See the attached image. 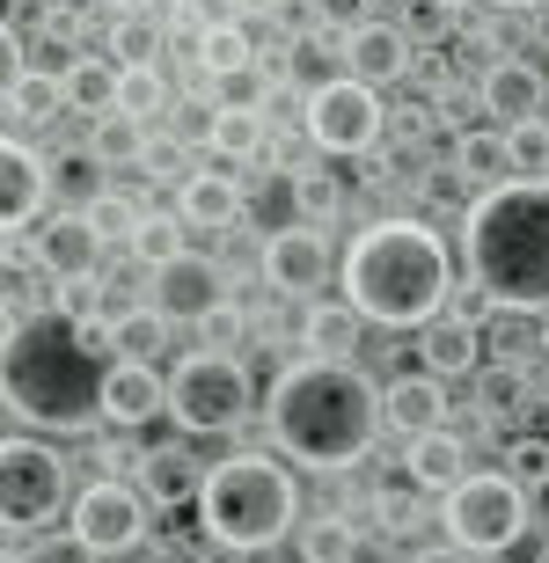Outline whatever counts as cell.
<instances>
[{
  "label": "cell",
  "mask_w": 549,
  "mask_h": 563,
  "mask_svg": "<svg viewBox=\"0 0 549 563\" xmlns=\"http://www.w3.org/2000/svg\"><path fill=\"white\" fill-rule=\"evenodd\" d=\"M118 366V314H30L8 322V410L44 432H81L103 418V380Z\"/></svg>",
  "instance_id": "6da1fadb"
},
{
  "label": "cell",
  "mask_w": 549,
  "mask_h": 563,
  "mask_svg": "<svg viewBox=\"0 0 549 563\" xmlns=\"http://www.w3.org/2000/svg\"><path fill=\"white\" fill-rule=\"evenodd\" d=\"M264 424H272L278 454L300 461V468H352V461L374 454L381 424H388V388L344 366V358H294L286 374L272 380V402H264Z\"/></svg>",
  "instance_id": "7a4b0ae2"
},
{
  "label": "cell",
  "mask_w": 549,
  "mask_h": 563,
  "mask_svg": "<svg viewBox=\"0 0 549 563\" xmlns=\"http://www.w3.org/2000/svg\"><path fill=\"white\" fill-rule=\"evenodd\" d=\"M454 292V264H447V242L410 212H388L374 228L352 234L344 250V300L381 322V330H432Z\"/></svg>",
  "instance_id": "3957f363"
},
{
  "label": "cell",
  "mask_w": 549,
  "mask_h": 563,
  "mask_svg": "<svg viewBox=\"0 0 549 563\" xmlns=\"http://www.w3.org/2000/svg\"><path fill=\"white\" fill-rule=\"evenodd\" d=\"M469 286L491 292L498 314H549V184L513 176L462 212Z\"/></svg>",
  "instance_id": "277c9868"
},
{
  "label": "cell",
  "mask_w": 549,
  "mask_h": 563,
  "mask_svg": "<svg viewBox=\"0 0 549 563\" xmlns=\"http://www.w3.org/2000/svg\"><path fill=\"white\" fill-rule=\"evenodd\" d=\"M198 520H206L212 549H234V556H256L294 534L300 520V483L286 461L272 454H228L212 461L206 498H198Z\"/></svg>",
  "instance_id": "5b68a950"
},
{
  "label": "cell",
  "mask_w": 549,
  "mask_h": 563,
  "mask_svg": "<svg viewBox=\"0 0 549 563\" xmlns=\"http://www.w3.org/2000/svg\"><path fill=\"white\" fill-rule=\"evenodd\" d=\"M250 402H256V380L234 352H190L169 366V418L198 439L234 432L250 418Z\"/></svg>",
  "instance_id": "8992f818"
},
{
  "label": "cell",
  "mask_w": 549,
  "mask_h": 563,
  "mask_svg": "<svg viewBox=\"0 0 549 563\" xmlns=\"http://www.w3.org/2000/svg\"><path fill=\"white\" fill-rule=\"evenodd\" d=\"M440 527L469 556H498L528 534V490L513 476H469L454 498H440Z\"/></svg>",
  "instance_id": "52a82bcc"
},
{
  "label": "cell",
  "mask_w": 549,
  "mask_h": 563,
  "mask_svg": "<svg viewBox=\"0 0 549 563\" xmlns=\"http://www.w3.org/2000/svg\"><path fill=\"white\" fill-rule=\"evenodd\" d=\"M0 512H8V534H37L44 520L66 512V461L44 439L0 446Z\"/></svg>",
  "instance_id": "ba28073f"
},
{
  "label": "cell",
  "mask_w": 549,
  "mask_h": 563,
  "mask_svg": "<svg viewBox=\"0 0 549 563\" xmlns=\"http://www.w3.org/2000/svg\"><path fill=\"white\" fill-rule=\"evenodd\" d=\"M381 132H388L381 88L338 74V81H322L316 96H308V140H316L322 154H374Z\"/></svg>",
  "instance_id": "9c48e42d"
},
{
  "label": "cell",
  "mask_w": 549,
  "mask_h": 563,
  "mask_svg": "<svg viewBox=\"0 0 549 563\" xmlns=\"http://www.w3.org/2000/svg\"><path fill=\"white\" fill-rule=\"evenodd\" d=\"M74 534H81L96 556H125V549L147 542V490H125V483L96 476L74 498Z\"/></svg>",
  "instance_id": "30bf717a"
},
{
  "label": "cell",
  "mask_w": 549,
  "mask_h": 563,
  "mask_svg": "<svg viewBox=\"0 0 549 563\" xmlns=\"http://www.w3.org/2000/svg\"><path fill=\"white\" fill-rule=\"evenodd\" d=\"M30 250H37V264H44V278L52 286H88V278L103 272V234L88 228V212L74 206V212H52L37 234H30Z\"/></svg>",
  "instance_id": "8fae6325"
},
{
  "label": "cell",
  "mask_w": 549,
  "mask_h": 563,
  "mask_svg": "<svg viewBox=\"0 0 549 563\" xmlns=\"http://www.w3.org/2000/svg\"><path fill=\"white\" fill-rule=\"evenodd\" d=\"M147 292H154L147 308H162L169 322H190V330H198L206 314L228 308V272H220L212 256H176L169 272H154Z\"/></svg>",
  "instance_id": "7c38bea8"
},
{
  "label": "cell",
  "mask_w": 549,
  "mask_h": 563,
  "mask_svg": "<svg viewBox=\"0 0 549 563\" xmlns=\"http://www.w3.org/2000/svg\"><path fill=\"white\" fill-rule=\"evenodd\" d=\"M330 278V234L322 228H286L264 242V286L286 292V300H308V292Z\"/></svg>",
  "instance_id": "4fadbf2b"
},
{
  "label": "cell",
  "mask_w": 549,
  "mask_h": 563,
  "mask_svg": "<svg viewBox=\"0 0 549 563\" xmlns=\"http://www.w3.org/2000/svg\"><path fill=\"white\" fill-rule=\"evenodd\" d=\"M162 410H169V374L118 358V366H110V380H103V424H118V432H140V424H154Z\"/></svg>",
  "instance_id": "5bb4252c"
},
{
  "label": "cell",
  "mask_w": 549,
  "mask_h": 563,
  "mask_svg": "<svg viewBox=\"0 0 549 563\" xmlns=\"http://www.w3.org/2000/svg\"><path fill=\"white\" fill-rule=\"evenodd\" d=\"M176 212H184V228H234L250 212V184L234 168H190L176 190Z\"/></svg>",
  "instance_id": "9a60e30c"
},
{
  "label": "cell",
  "mask_w": 549,
  "mask_h": 563,
  "mask_svg": "<svg viewBox=\"0 0 549 563\" xmlns=\"http://www.w3.org/2000/svg\"><path fill=\"white\" fill-rule=\"evenodd\" d=\"M0 198H8V228H37L44 198H52V154H37L30 140H8L0 154Z\"/></svg>",
  "instance_id": "2e32d148"
},
{
  "label": "cell",
  "mask_w": 549,
  "mask_h": 563,
  "mask_svg": "<svg viewBox=\"0 0 549 563\" xmlns=\"http://www.w3.org/2000/svg\"><path fill=\"white\" fill-rule=\"evenodd\" d=\"M344 74L366 81V88H388L396 74H410V37H403V22H352Z\"/></svg>",
  "instance_id": "e0dca14e"
},
{
  "label": "cell",
  "mask_w": 549,
  "mask_h": 563,
  "mask_svg": "<svg viewBox=\"0 0 549 563\" xmlns=\"http://www.w3.org/2000/svg\"><path fill=\"white\" fill-rule=\"evenodd\" d=\"M476 96H484V110H498L506 125H528V118H542V103H549V74H535L528 59H491Z\"/></svg>",
  "instance_id": "ac0fdd59"
},
{
  "label": "cell",
  "mask_w": 549,
  "mask_h": 563,
  "mask_svg": "<svg viewBox=\"0 0 549 563\" xmlns=\"http://www.w3.org/2000/svg\"><path fill=\"white\" fill-rule=\"evenodd\" d=\"M447 380H432L418 366V374H403V380H388V432H403V439H432V432H447Z\"/></svg>",
  "instance_id": "d6986e66"
},
{
  "label": "cell",
  "mask_w": 549,
  "mask_h": 563,
  "mask_svg": "<svg viewBox=\"0 0 549 563\" xmlns=\"http://www.w3.org/2000/svg\"><path fill=\"white\" fill-rule=\"evenodd\" d=\"M403 476L418 483V490H440V498H454V490L469 483V439H462V432L410 439V446H403Z\"/></svg>",
  "instance_id": "ffe728a7"
},
{
  "label": "cell",
  "mask_w": 549,
  "mask_h": 563,
  "mask_svg": "<svg viewBox=\"0 0 549 563\" xmlns=\"http://www.w3.org/2000/svg\"><path fill=\"white\" fill-rule=\"evenodd\" d=\"M59 81H66V110H81V118H96V125L125 110V66L118 59H74Z\"/></svg>",
  "instance_id": "44dd1931"
},
{
  "label": "cell",
  "mask_w": 549,
  "mask_h": 563,
  "mask_svg": "<svg viewBox=\"0 0 549 563\" xmlns=\"http://www.w3.org/2000/svg\"><path fill=\"white\" fill-rule=\"evenodd\" d=\"M206 476L212 468H198L184 446H154L147 468H140V490H147V505H198L206 498Z\"/></svg>",
  "instance_id": "7402d4cb"
},
{
  "label": "cell",
  "mask_w": 549,
  "mask_h": 563,
  "mask_svg": "<svg viewBox=\"0 0 549 563\" xmlns=\"http://www.w3.org/2000/svg\"><path fill=\"white\" fill-rule=\"evenodd\" d=\"M476 344H484V330H462V322H432V330L418 336V366L432 380H462V374H484V366H476Z\"/></svg>",
  "instance_id": "603a6c76"
},
{
  "label": "cell",
  "mask_w": 549,
  "mask_h": 563,
  "mask_svg": "<svg viewBox=\"0 0 549 563\" xmlns=\"http://www.w3.org/2000/svg\"><path fill=\"white\" fill-rule=\"evenodd\" d=\"M59 110H66V81L52 74V66H22V74H8V118H15L22 132L52 125Z\"/></svg>",
  "instance_id": "cb8c5ba5"
},
{
  "label": "cell",
  "mask_w": 549,
  "mask_h": 563,
  "mask_svg": "<svg viewBox=\"0 0 549 563\" xmlns=\"http://www.w3.org/2000/svg\"><path fill=\"white\" fill-rule=\"evenodd\" d=\"M454 176L476 184V198H484V190H506L513 184L506 132H462V140H454Z\"/></svg>",
  "instance_id": "d4e9b609"
},
{
  "label": "cell",
  "mask_w": 549,
  "mask_h": 563,
  "mask_svg": "<svg viewBox=\"0 0 549 563\" xmlns=\"http://www.w3.org/2000/svg\"><path fill=\"white\" fill-rule=\"evenodd\" d=\"M542 388H535L528 366H506V358H491L484 374H476V410L484 418H513V410H535Z\"/></svg>",
  "instance_id": "484cf974"
},
{
  "label": "cell",
  "mask_w": 549,
  "mask_h": 563,
  "mask_svg": "<svg viewBox=\"0 0 549 563\" xmlns=\"http://www.w3.org/2000/svg\"><path fill=\"white\" fill-rule=\"evenodd\" d=\"M360 322H366V314L352 308V300H316L308 322H300V344H308L316 358H344V352H352V336H360Z\"/></svg>",
  "instance_id": "4316f807"
},
{
  "label": "cell",
  "mask_w": 549,
  "mask_h": 563,
  "mask_svg": "<svg viewBox=\"0 0 549 563\" xmlns=\"http://www.w3.org/2000/svg\"><path fill=\"white\" fill-rule=\"evenodd\" d=\"M176 322L162 308H125L118 314V358H132V366H154V358L169 352Z\"/></svg>",
  "instance_id": "83f0119b"
},
{
  "label": "cell",
  "mask_w": 549,
  "mask_h": 563,
  "mask_svg": "<svg viewBox=\"0 0 549 563\" xmlns=\"http://www.w3.org/2000/svg\"><path fill=\"white\" fill-rule=\"evenodd\" d=\"M300 563H360V527L338 520V512L300 520Z\"/></svg>",
  "instance_id": "f1b7e54d"
},
{
  "label": "cell",
  "mask_w": 549,
  "mask_h": 563,
  "mask_svg": "<svg viewBox=\"0 0 549 563\" xmlns=\"http://www.w3.org/2000/svg\"><path fill=\"white\" fill-rule=\"evenodd\" d=\"M198 59H206L212 81H228V74H250V66H256V44H250V30H242V22H206Z\"/></svg>",
  "instance_id": "f546056e"
},
{
  "label": "cell",
  "mask_w": 549,
  "mask_h": 563,
  "mask_svg": "<svg viewBox=\"0 0 549 563\" xmlns=\"http://www.w3.org/2000/svg\"><path fill=\"white\" fill-rule=\"evenodd\" d=\"M264 146H272L264 110H220V125H212V154H220V162H256Z\"/></svg>",
  "instance_id": "4dcf8cb0"
},
{
  "label": "cell",
  "mask_w": 549,
  "mask_h": 563,
  "mask_svg": "<svg viewBox=\"0 0 549 563\" xmlns=\"http://www.w3.org/2000/svg\"><path fill=\"white\" fill-rule=\"evenodd\" d=\"M132 256H140L147 272H169L176 256H190L184 250V212H147L140 234H132Z\"/></svg>",
  "instance_id": "1f68e13d"
},
{
  "label": "cell",
  "mask_w": 549,
  "mask_h": 563,
  "mask_svg": "<svg viewBox=\"0 0 549 563\" xmlns=\"http://www.w3.org/2000/svg\"><path fill=\"white\" fill-rule=\"evenodd\" d=\"M96 162L103 168H140V154H147V132H140V118H125V110H118V118H103V125H96Z\"/></svg>",
  "instance_id": "d6a6232c"
},
{
  "label": "cell",
  "mask_w": 549,
  "mask_h": 563,
  "mask_svg": "<svg viewBox=\"0 0 549 563\" xmlns=\"http://www.w3.org/2000/svg\"><path fill=\"white\" fill-rule=\"evenodd\" d=\"M88 212V228L103 234V242H118V250L132 256V234H140V220H147V212L132 206L125 190H103V198H96V206H81Z\"/></svg>",
  "instance_id": "836d02e7"
},
{
  "label": "cell",
  "mask_w": 549,
  "mask_h": 563,
  "mask_svg": "<svg viewBox=\"0 0 549 563\" xmlns=\"http://www.w3.org/2000/svg\"><path fill=\"white\" fill-rule=\"evenodd\" d=\"M506 154H513V176H528V184H549V118L506 125Z\"/></svg>",
  "instance_id": "e575fe53"
},
{
  "label": "cell",
  "mask_w": 549,
  "mask_h": 563,
  "mask_svg": "<svg viewBox=\"0 0 549 563\" xmlns=\"http://www.w3.org/2000/svg\"><path fill=\"white\" fill-rule=\"evenodd\" d=\"M96 146H66V154H52V184L59 190H81V206H96L103 198V176H96Z\"/></svg>",
  "instance_id": "d590c367"
},
{
  "label": "cell",
  "mask_w": 549,
  "mask_h": 563,
  "mask_svg": "<svg viewBox=\"0 0 549 563\" xmlns=\"http://www.w3.org/2000/svg\"><path fill=\"white\" fill-rule=\"evenodd\" d=\"M418 483L403 476V483H381L374 490V520H381V534H410V527H418Z\"/></svg>",
  "instance_id": "8d00e7d4"
},
{
  "label": "cell",
  "mask_w": 549,
  "mask_h": 563,
  "mask_svg": "<svg viewBox=\"0 0 549 563\" xmlns=\"http://www.w3.org/2000/svg\"><path fill=\"white\" fill-rule=\"evenodd\" d=\"M162 103H169V81L154 66H125V118H154Z\"/></svg>",
  "instance_id": "74e56055"
},
{
  "label": "cell",
  "mask_w": 549,
  "mask_h": 563,
  "mask_svg": "<svg viewBox=\"0 0 549 563\" xmlns=\"http://www.w3.org/2000/svg\"><path fill=\"white\" fill-rule=\"evenodd\" d=\"M110 52H118V66H154V22L147 15H118Z\"/></svg>",
  "instance_id": "f35d334b"
},
{
  "label": "cell",
  "mask_w": 549,
  "mask_h": 563,
  "mask_svg": "<svg viewBox=\"0 0 549 563\" xmlns=\"http://www.w3.org/2000/svg\"><path fill=\"white\" fill-rule=\"evenodd\" d=\"M454 8H440V0H410V8H403V37L410 44H432V37H447V30H454Z\"/></svg>",
  "instance_id": "ab89813d"
},
{
  "label": "cell",
  "mask_w": 549,
  "mask_h": 563,
  "mask_svg": "<svg viewBox=\"0 0 549 563\" xmlns=\"http://www.w3.org/2000/svg\"><path fill=\"white\" fill-rule=\"evenodd\" d=\"M15 563H96V549H88L81 534H44V542H30Z\"/></svg>",
  "instance_id": "60d3db41"
},
{
  "label": "cell",
  "mask_w": 549,
  "mask_h": 563,
  "mask_svg": "<svg viewBox=\"0 0 549 563\" xmlns=\"http://www.w3.org/2000/svg\"><path fill=\"white\" fill-rule=\"evenodd\" d=\"M264 96H272V81H264V74H228V81H220V110H264Z\"/></svg>",
  "instance_id": "b9f144b4"
},
{
  "label": "cell",
  "mask_w": 549,
  "mask_h": 563,
  "mask_svg": "<svg viewBox=\"0 0 549 563\" xmlns=\"http://www.w3.org/2000/svg\"><path fill=\"white\" fill-rule=\"evenodd\" d=\"M88 461H96L110 483H118V468H147V454H140L132 439H96V446H88Z\"/></svg>",
  "instance_id": "7bdbcfd3"
},
{
  "label": "cell",
  "mask_w": 549,
  "mask_h": 563,
  "mask_svg": "<svg viewBox=\"0 0 549 563\" xmlns=\"http://www.w3.org/2000/svg\"><path fill=\"white\" fill-rule=\"evenodd\" d=\"M513 483H520V490H542L549 483V446H513Z\"/></svg>",
  "instance_id": "ee69618b"
},
{
  "label": "cell",
  "mask_w": 549,
  "mask_h": 563,
  "mask_svg": "<svg viewBox=\"0 0 549 563\" xmlns=\"http://www.w3.org/2000/svg\"><path fill=\"white\" fill-rule=\"evenodd\" d=\"M198 336H206V352H228L234 336H242V308H220V314H206V322H198Z\"/></svg>",
  "instance_id": "f6af8a7d"
},
{
  "label": "cell",
  "mask_w": 549,
  "mask_h": 563,
  "mask_svg": "<svg viewBox=\"0 0 549 563\" xmlns=\"http://www.w3.org/2000/svg\"><path fill=\"white\" fill-rule=\"evenodd\" d=\"M184 140H147V154H140V168H147V176H184Z\"/></svg>",
  "instance_id": "bcb514c9"
},
{
  "label": "cell",
  "mask_w": 549,
  "mask_h": 563,
  "mask_svg": "<svg viewBox=\"0 0 549 563\" xmlns=\"http://www.w3.org/2000/svg\"><path fill=\"white\" fill-rule=\"evenodd\" d=\"M410 563H484V556H469V549H454V542H440V549H418Z\"/></svg>",
  "instance_id": "7dc6e473"
},
{
  "label": "cell",
  "mask_w": 549,
  "mask_h": 563,
  "mask_svg": "<svg viewBox=\"0 0 549 563\" xmlns=\"http://www.w3.org/2000/svg\"><path fill=\"white\" fill-rule=\"evenodd\" d=\"M110 8H118V15H147L154 0H110Z\"/></svg>",
  "instance_id": "c3c4849f"
},
{
  "label": "cell",
  "mask_w": 549,
  "mask_h": 563,
  "mask_svg": "<svg viewBox=\"0 0 549 563\" xmlns=\"http://www.w3.org/2000/svg\"><path fill=\"white\" fill-rule=\"evenodd\" d=\"M198 563H242V556H234V549H206V556H198Z\"/></svg>",
  "instance_id": "681fc988"
},
{
  "label": "cell",
  "mask_w": 549,
  "mask_h": 563,
  "mask_svg": "<svg viewBox=\"0 0 549 563\" xmlns=\"http://www.w3.org/2000/svg\"><path fill=\"white\" fill-rule=\"evenodd\" d=\"M491 8H549V0H491Z\"/></svg>",
  "instance_id": "f907efd6"
},
{
  "label": "cell",
  "mask_w": 549,
  "mask_h": 563,
  "mask_svg": "<svg viewBox=\"0 0 549 563\" xmlns=\"http://www.w3.org/2000/svg\"><path fill=\"white\" fill-rule=\"evenodd\" d=\"M535 563H549V542H535Z\"/></svg>",
  "instance_id": "816d5d0a"
},
{
  "label": "cell",
  "mask_w": 549,
  "mask_h": 563,
  "mask_svg": "<svg viewBox=\"0 0 549 563\" xmlns=\"http://www.w3.org/2000/svg\"><path fill=\"white\" fill-rule=\"evenodd\" d=\"M440 8H454V15H462V8H469V0H440Z\"/></svg>",
  "instance_id": "f5cc1de1"
},
{
  "label": "cell",
  "mask_w": 549,
  "mask_h": 563,
  "mask_svg": "<svg viewBox=\"0 0 549 563\" xmlns=\"http://www.w3.org/2000/svg\"><path fill=\"white\" fill-rule=\"evenodd\" d=\"M542 352H549V314H542Z\"/></svg>",
  "instance_id": "db71d44e"
},
{
  "label": "cell",
  "mask_w": 549,
  "mask_h": 563,
  "mask_svg": "<svg viewBox=\"0 0 549 563\" xmlns=\"http://www.w3.org/2000/svg\"><path fill=\"white\" fill-rule=\"evenodd\" d=\"M300 8H322V0H300Z\"/></svg>",
  "instance_id": "11a10c76"
}]
</instances>
